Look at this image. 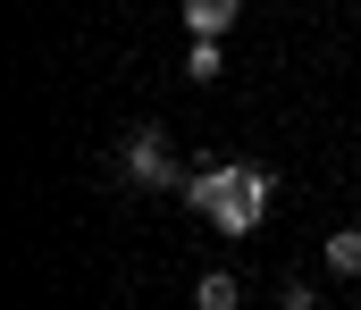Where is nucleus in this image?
Wrapping results in <instances>:
<instances>
[{
    "instance_id": "1",
    "label": "nucleus",
    "mask_w": 361,
    "mask_h": 310,
    "mask_svg": "<svg viewBox=\"0 0 361 310\" xmlns=\"http://www.w3.org/2000/svg\"><path fill=\"white\" fill-rule=\"evenodd\" d=\"M185 202L210 218V235H227V243H244L277 202V176L269 168H252V160H219V168H193L185 176Z\"/></svg>"
},
{
    "instance_id": "2",
    "label": "nucleus",
    "mask_w": 361,
    "mask_h": 310,
    "mask_svg": "<svg viewBox=\"0 0 361 310\" xmlns=\"http://www.w3.org/2000/svg\"><path fill=\"white\" fill-rule=\"evenodd\" d=\"M185 151H177V134L160 126V117H143L126 143H118V185H135V193H185Z\"/></svg>"
},
{
    "instance_id": "3",
    "label": "nucleus",
    "mask_w": 361,
    "mask_h": 310,
    "mask_svg": "<svg viewBox=\"0 0 361 310\" xmlns=\"http://www.w3.org/2000/svg\"><path fill=\"white\" fill-rule=\"evenodd\" d=\"M235 17H244V0H185V34H202V42H227Z\"/></svg>"
},
{
    "instance_id": "4",
    "label": "nucleus",
    "mask_w": 361,
    "mask_h": 310,
    "mask_svg": "<svg viewBox=\"0 0 361 310\" xmlns=\"http://www.w3.org/2000/svg\"><path fill=\"white\" fill-rule=\"evenodd\" d=\"M193 310H244V277L235 269H202L193 277Z\"/></svg>"
},
{
    "instance_id": "5",
    "label": "nucleus",
    "mask_w": 361,
    "mask_h": 310,
    "mask_svg": "<svg viewBox=\"0 0 361 310\" xmlns=\"http://www.w3.org/2000/svg\"><path fill=\"white\" fill-rule=\"evenodd\" d=\"M319 269H328V277H345V285H353V277H361V226H336V235H328V243H319Z\"/></svg>"
},
{
    "instance_id": "6",
    "label": "nucleus",
    "mask_w": 361,
    "mask_h": 310,
    "mask_svg": "<svg viewBox=\"0 0 361 310\" xmlns=\"http://www.w3.org/2000/svg\"><path fill=\"white\" fill-rule=\"evenodd\" d=\"M219 76H227V51L202 42V34H185V84H219Z\"/></svg>"
}]
</instances>
